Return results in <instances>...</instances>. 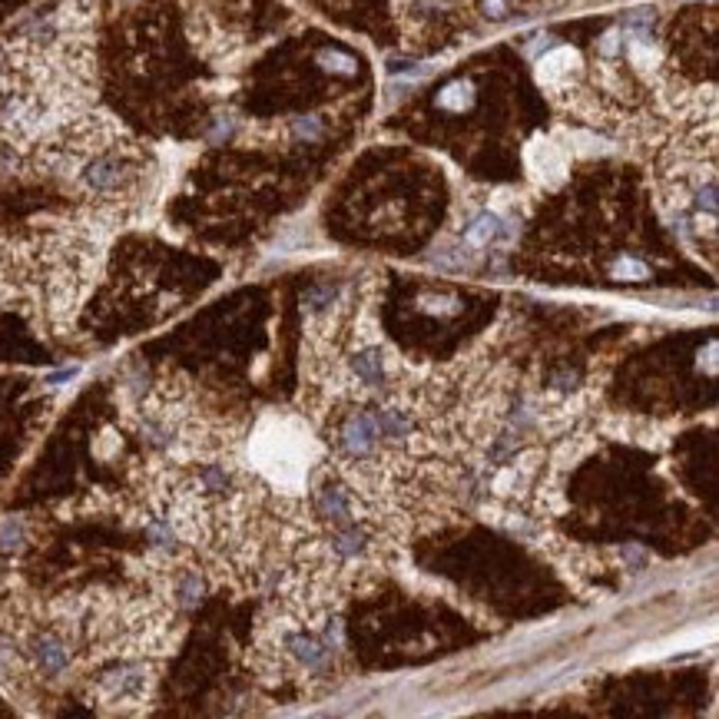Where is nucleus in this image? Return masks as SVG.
<instances>
[{
  "label": "nucleus",
  "mask_w": 719,
  "mask_h": 719,
  "mask_svg": "<svg viewBox=\"0 0 719 719\" xmlns=\"http://www.w3.org/2000/svg\"><path fill=\"white\" fill-rule=\"evenodd\" d=\"M295 130H299V136H309V140H312V136H319V123H315V120H299V123H295Z\"/></svg>",
  "instance_id": "obj_11"
},
{
  "label": "nucleus",
  "mask_w": 719,
  "mask_h": 719,
  "mask_svg": "<svg viewBox=\"0 0 719 719\" xmlns=\"http://www.w3.org/2000/svg\"><path fill=\"white\" fill-rule=\"evenodd\" d=\"M249 468L259 481H269L282 498H302L309 488L315 464H322V444L312 438L309 421L299 415L269 411L252 428L249 438Z\"/></svg>",
  "instance_id": "obj_1"
},
{
  "label": "nucleus",
  "mask_w": 719,
  "mask_h": 719,
  "mask_svg": "<svg viewBox=\"0 0 719 719\" xmlns=\"http://www.w3.org/2000/svg\"><path fill=\"white\" fill-rule=\"evenodd\" d=\"M438 103H441L444 110H464V107H471V103H474V87H471V83H464V80L451 83V87H444V90L438 93Z\"/></svg>",
  "instance_id": "obj_6"
},
{
  "label": "nucleus",
  "mask_w": 719,
  "mask_h": 719,
  "mask_svg": "<svg viewBox=\"0 0 719 719\" xmlns=\"http://www.w3.org/2000/svg\"><path fill=\"white\" fill-rule=\"evenodd\" d=\"M322 63L335 73H352L355 70V60L345 57V54H322Z\"/></svg>",
  "instance_id": "obj_10"
},
{
  "label": "nucleus",
  "mask_w": 719,
  "mask_h": 719,
  "mask_svg": "<svg viewBox=\"0 0 719 719\" xmlns=\"http://www.w3.org/2000/svg\"><path fill=\"white\" fill-rule=\"evenodd\" d=\"M481 14L491 20H504L514 14V0H481Z\"/></svg>",
  "instance_id": "obj_8"
},
{
  "label": "nucleus",
  "mask_w": 719,
  "mask_h": 719,
  "mask_svg": "<svg viewBox=\"0 0 719 719\" xmlns=\"http://www.w3.org/2000/svg\"><path fill=\"white\" fill-rule=\"evenodd\" d=\"M527 169L541 186H557L560 179L567 176V153L564 146H557L547 136H537V140L527 146Z\"/></svg>",
  "instance_id": "obj_4"
},
{
  "label": "nucleus",
  "mask_w": 719,
  "mask_h": 719,
  "mask_svg": "<svg viewBox=\"0 0 719 719\" xmlns=\"http://www.w3.org/2000/svg\"><path fill=\"white\" fill-rule=\"evenodd\" d=\"M421 309H428V312H454V309H458V299H454V295H421Z\"/></svg>",
  "instance_id": "obj_9"
},
{
  "label": "nucleus",
  "mask_w": 719,
  "mask_h": 719,
  "mask_svg": "<svg viewBox=\"0 0 719 719\" xmlns=\"http://www.w3.org/2000/svg\"><path fill=\"white\" fill-rule=\"evenodd\" d=\"M613 279H630V282H637V279H647V266L637 259H620L617 266H613Z\"/></svg>",
  "instance_id": "obj_7"
},
{
  "label": "nucleus",
  "mask_w": 719,
  "mask_h": 719,
  "mask_svg": "<svg viewBox=\"0 0 719 719\" xmlns=\"http://www.w3.org/2000/svg\"><path fill=\"white\" fill-rule=\"evenodd\" d=\"M580 73H584V63H580L577 50H570V47H557L554 54H547L541 63H537V80H541V87L551 93V97L574 93Z\"/></svg>",
  "instance_id": "obj_3"
},
{
  "label": "nucleus",
  "mask_w": 719,
  "mask_h": 719,
  "mask_svg": "<svg viewBox=\"0 0 719 719\" xmlns=\"http://www.w3.org/2000/svg\"><path fill=\"white\" fill-rule=\"evenodd\" d=\"M24 544H27V524L20 521V517H4V521H0V551L14 554Z\"/></svg>",
  "instance_id": "obj_5"
},
{
  "label": "nucleus",
  "mask_w": 719,
  "mask_h": 719,
  "mask_svg": "<svg viewBox=\"0 0 719 719\" xmlns=\"http://www.w3.org/2000/svg\"><path fill=\"white\" fill-rule=\"evenodd\" d=\"M156 673H160L156 660H120L90 683V700L107 713H143L156 693Z\"/></svg>",
  "instance_id": "obj_2"
}]
</instances>
